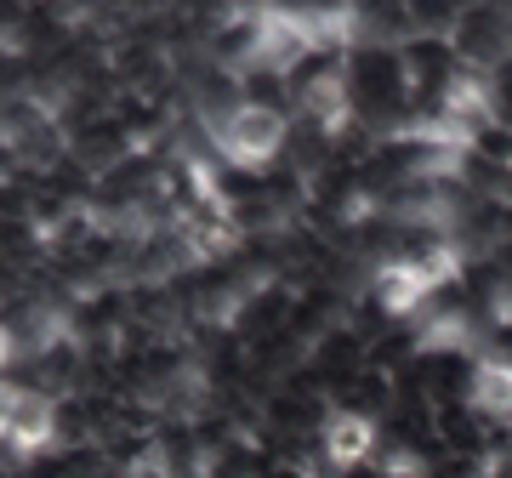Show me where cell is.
Here are the masks:
<instances>
[{"instance_id": "3957f363", "label": "cell", "mask_w": 512, "mask_h": 478, "mask_svg": "<svg viewBox=\"0 0 512 478\" xmlns=\"http://www.w3.org/2000/svg\"><path fill=\"white\" fill-rule=\"evenodd\" d=\"M450 46H456L467 69H484V74L512 63V6H461Z\"/></svg>"}, {"instance_id": "277c9868", "label": "cell", "mask_w": 512, "mask_h": 478, "mask_svg": "<svg viewBox=\"0 0 512 478\" xmlns=\"http://www.w3.org/2000/svg\"><path fill=\"white\" fill-rule=\"evenodd\" d=\"M467 410L478 422H512V370L473 359V382H467Z\"/></svg>"}, {"instance_id": "7a4b0ae2", "label": "cell", "mask_w": 512, "mask_h": 478, "mask_svg": "<svg viewBox=\"0 0 512 478\" xmlns=\"http://www.w3.org/2000/svg\"><path fill=\"white\" fill-rule=\"evenodd\" d=\"M376 444H382V427L376 416L359 405H330L325 422H319V456H325L330 473H353V467H370L376 461Z\"/></svg>"}, {"instance_id": "6da1fadb", "label": "cell", "mask_w": 512, "mask_h": 478, "mask_svg": "<svg viewBox=\"0 0 512 478\" xmlns=\"http://www.w3.org/2000/svg\"><path fill=\"white\" fill-rule=\"evenodd\" d=\"M285 148H291V114L285 109L239 103V109H228L217 126H211V154H217L222 166L245 171V177L268 171Z\"/></svg>"}]
</instances>
